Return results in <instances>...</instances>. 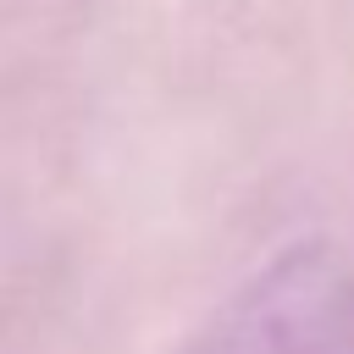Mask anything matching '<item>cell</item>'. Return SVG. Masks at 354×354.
Listing matches in <instances>:
<instances>
[{"mask_svg": "<svg viewBox=\"0 0 354 354\" xmlns=\"http://www.w3.org/2000/svg\"><path fill=\"white\" fill-rule=\"evenodd\" d=\"M188 354H354V266L326 249L282 254Z\"/></svg>", "mask_w": 354, "mask_h": 354, "instance_id": "obj_1", "label": "cell"}]
</instances>
